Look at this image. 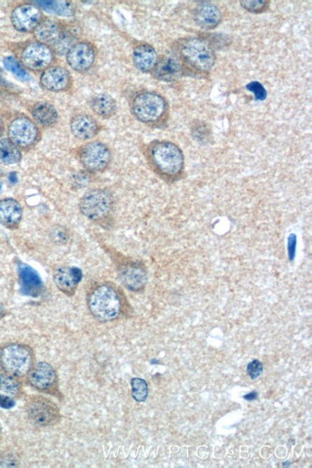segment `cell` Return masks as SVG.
Wrapping results in <instances>:
<instances>
[{"instance_id":"7402d4cb","label":"cell","mask_w":312,"mask_h":468,"mask_svg":"<svg viewBox=\"0 0 312 468\" xmlns=\"http://www.w3.org/2000/svg\"><path fill=\"white\" fill-rule=\"evenodd\" d=\"M22 206L15 199L0 200V224L7 229H17L22 222Z\"/></svg>"},{"instance_id":"9c48e42d","label":"cell","mask_w":312,"mask_h":468,"mask_svg":"<svg viewBox=\"0 0 312 468\" xmlns=\"http://www.w3.org/2000/svg\"><path fill=\"white\" fill-rule=\"evenodd\" d=\"M70 36L72 35L68 33L67 27L61 22L53 18H46L34 31L36 41L52 47L56 54L58 51L67 52L70 48L67 44L72 41Z\"/></svg>"},{"instance_id":"9a60e30c","label":"cell","mask_w":312,"mask_h":468,"mask_svg":"<svg viewBox=\"0 0 312 468\" xmlns=\"http://www.w3.org/2000/svg\"><path fill=\"white\" fill-rule=\"evenodd\" d=\"M27 376L30 385L38 391L51 393L52 389L57 388L56 371L48 363L41 362L33 366Z\"/></svg>"},{"instance_id":"603a6c76","label":"cell","mask_w":312,"mask_h":468,"mask_svg":"<svg viewBox=\"0 0 312 468\" xmlns=\"http://www.w3.org/2000/svg\"><path fill=\"white\" fill-rule=\"evenodd\" d=\"M30 112L34 121L41 127H52L59 121V112L48 102H37Z\"/></svg>"},{"instance_id":"f35d334b","label":"cell","mask_w":312,"mask_h":468,"mask_svg":"<svg viewBox=\"0 0 312 468\" xmlns=\"http://www.w3.org/2000/svg\"><path fill=\"white\" fill-rule=\"evenodd\" d=\"M0 432H1V425H0Z\"/></svg>"},{"instance_id":"cb8c5ba5","label":"cell","mask_w":312,"mask_h":468,"mask_svg":"<svg viewBox=\"0 0 312 468\" xmlns=\"http://www.w3.org/2000/svg\"><path fill=\"white\" fill-rule=\"evenodd\" d=\"M89 106L97 116L104 119H111L117 111V101L107 93H98L91 96Z\"/></svg>"},{"instance_id":"8fae6325","label":"cell","mask_w":312,"mask_h":468,"mask_svg":"<svg viewBox=\"0 0 312 468\" xmlns=\"http://www.w3.org/2000/svg\"><path fill=\"white\" fill-rule=\"evenodd\" d=\"M26 412L29 420L39 427L55 424L60 420L59 408L46 397L35 396L29 400Z\"/></svg>"},{"instance_id":"52a82bcc","label":"cell","mask_w":312,"mask_h":468,"mask_svg":"<svg viewBox=\"0 0 312 468\" xmlns=\"http://www.w3.org/2000/svg\"><path fill=\"white\" fill-rule=\"evenodd\" d=\"M33 352L25 345L11 344L0 350V366L8 375L22 377L33 368Z\"/></svg>"},{"instance_id":"f1b7e54d","label":"cell","mask_w":312,"mask_h":468,"mask_svg":"<svg viewBox=\"0 0 312 468\" xmlns=\"http://www.w3.org/2000/svg\"><path fill=\"white\" fill-rule=\"evenodd\" d=\"M241 7L252 14H261L269 9L268 0H242L240 2Z\"/></svg>"},{"instance_id":"83f0119b","label":"cell","mask_w":312,"mask_h":468,"mask_svg":"<svg viewBox=\"0 0 312 468\" xmlns=\"http://www.w3.org/2000/svg\"><path fill=\"white\" fill-rule=\"evenodd\" d=\"M132 387V396L136 402H145L148 397V385L145 380L141 378H133L131 380Z\"/></svg>"},{"instance_id":"d6986e66","label":"cell","mask_w":312,"mask_h":468,"mask_svg":"<svg viewBox=\"0 0 312 468\" xmlns=\"http://www.w3.org/2000/svg\"><path fill=\"white\" fill-rule=\"evenodd\" d=\"M82 278V271L76 267H61L57 269L53 276L57 288L68 297L75 295Z\"/></svg>"},{"instance_id":"836d02e7","label":"cell","mask_w":312,"mask_h":468,"mask_svg":"<svg viewBox=\"0 0 312 468\" xmlns=\"http://www.w3.org/2000/svg\"><path fill=\"white\" fill-rule=\"evenodd\" d=\"M15 401L14 399L11 397L0 396V407L4 408V409H11L14 407Z\"/></svg>"},{"instance_id":"ffe728a7","label":"cell","mask_w":312,"mask_h":468,"mask_svg":"<svg viewBox=\"0 0 312 468\" xmlns=\"http://www.w3.org/2000/svg\"><path fill=\"white\" fill-rule=\"evenodd\" d=\"M119 278L126 288L138 292L145 287L148 274L143 267L136 263H128L119 270Z\"/></svg>"},{"instance_id":"d590c367","label":"cell","mask_w":312,"mask_h":468,"mask_svg":"<svg viewBox=\"0 0 312 468\" xmlns=\"http://www.w3.org/2000/svg\"><path fill=\"white\" fill-rule=\"evenodd\" d=\"M5 315H6V310H5L4 303L0 302V320H1V319H4L5 317Z\"/></svg>"},{"instance_id":"484cf974","label":"cell","mask_w":312,"mask_h":468,"mask_svg":"<svg viewBox=\"0 0 312 468\" xmlns=\"http://www.w3.org/2000/svg\"><path fill=\"white\" fill-rule=\"evenodd\" d=\"M22 158V151L14 142L8 138H0V161L8 166H13L20 162Z\"/></svg>"},{"instance_id":"4dcf8cb0","label":"cell","mask_w":312,"mask_h":468,"mask_svg":"<svg viewBox=\"0 0 312 468\" xmlns=\"http://www.w3.org/2000/svg\"><path fill=\"white\" fill-rule=\"evenodd\" d=\"M40 6L44 7V9L48 10V11L56 13V14L63 15H72V9L70 7V5L67 2H39Z\"/></svg>"},{"instance_id":"8992f818","label":"cell","mask_w":312,"mask_h":468,"mask_svg":"<svg viewBox=\"0 0 312 468\" xmlns=\"http://www.w3.org/2000/svg\"><path fill=\"white\" fill-rule=\"evenodd\" d=\"M76 156L89 173H102L111 166L112 154L109 146L98 140H91L76 149Z\"/></svg>"},{"instance_id":"7c38bea8","label":"cell","mask_w":312,"mask_h":468,"mask_svg":"<svg viewBox=\"0 0 312 468\" xmlns=\"http://www.w3.org/2000/svg\"><path fill=\"white\" fill-rule=\"evenodd\" d=\"M97 51L91 41H79L73 44L65 53L68 67L78 73H86L96 64Z\"/></svg>"},{"instance_id":"e575fe53","label":"cell","mask_w":312,"mask_h":468,"mask_svg":"<svg viewBox=\"0 0 312 468\" xmlns=\"http://www.w3.org/2000/svg\"><path fill=\"white\" fill-rule=\"evenodd\" d=\"M256 397H258V393L256 392H252V393L243 396V399L248 400V401H253V400L256 399Z\"/></svg>"},{"instance_id":"f546056e","label":"cell","mask_w":312,"mask_h":468,"mask_svg":"<svg viewBox=\"0 0 312 468\" xmlns=\"http://www.w3.org/2000/svg\"><path fill=\"white\" fill-rule=\"evenodd\" d=\"M5 67L10 72H12L15 77L18 78L22 81H28L29 75L25 67H22V65L20 64V62H18L17 59L13 58V57H7L4 60Z\"/></svg>"},{"instance_id":"d4e9b609","label":"cell","mask_w":312,"mask_h":468,"mask_svg":"<svg viewBox=\"0 0 312 468\" xmlns=\"http://www.w3.org/2000/svg\"><path fill=\"white\" fill-rule=\"evenodd\" d=\"M20 283L22 291L31 297H38L43 290V282L38 274L29 266L22 265L20 269Z\"/></svg>"},{"instance_id":"44dd1931","label":"cell","mask_w":312,"mask_h":468,"mask_svg":"<svg viewBox=\"0 0 312 468\" xmlns=\"http://www.w3.org/2000/svg\"><path fill=\"white\" fill-rule=\"evenodd\" d=\"M159 56L153 46L141 43L134 47L133 62L136 69L143 73H151L156 67Z\"/></svg>"},{"instance_id":"6da1fadb","label":"cell","mask_w":312,"mask_h":468,"mask_svg":"<svg viewBox=\"0 0 312 468\" xmlns=\"http://www.w3.org/2000/svg\"><path fill=\"white\" fill-rule=\"evenodd\" d=\"M173 53L183 69V74L204 78L216 65V53L209 41L196 36H185L174 41Z\"/></svg>"},{"instance_id":"ba28073f","label":"cell","mask_w":312,"mask_h":468,"mask_svg":"<svg viewBox=\"0 0 312 468\" xmlns=\"http://www.w3.org/2000/svg\"><path fill=\"white\" fill-rule=\"evenodd\" d=\"M56 56L52 47L38 41H30L20 51V64L30 72H43L54 65Z\"/></svg>"},{"instance_id":"1f68e13d","label":"cell","mask_w":312,"mask_h":468,"mask_svg":"<svg viewBox=\"0 0 312 468\" xmlns=\"http://www.w3.org/2000/svg\"><path fill=\"white\" fill-rule=\"evenodd\" d=\"M246 88H247L248 91H250L251 93H254L256 100H266L267 91L261 83L256 82V81H254V82L249 83L248 85L246 86Z\"/></svg>"},{"instance_id":"4316f807","label":"cell","mask_w":312,"mask_h":468,"mask_svg":"<svg viewBox=\"0 0 312 468\" xmlns=\"http://www.w3.org/2000/svg\"><path fill=\"white\" fill-rule=\"evenodd\" d=\"M22 391V385L15 376L8 375H0V396L15 399L20 396Z\"/></svg>"},{"instance_id":"74e56055","label":"cell","mask_w":312,"mask_h":468,"mask_svg":"<svg viewBox=\"0 0 312 468\" xmlns=\"http://www.w3.org/2000/svg\"><path fill=\"white\" fill-rule=\"evenodd\" d=\"M1 189H2V184L1 182H0V192H1Z\"/></svg>"},{"instance_id":"5b68a950","label":"cell","mask_w":312,"mask_h":468,"mask_svg":"<svg viewBox=\"0 0 312 468\" xmlns=\"http://www.w3.org/2000/svg\"><path fill=\"white\" fill-rule=\"evenodd\" d=\"M114 208V196L106 188L86 191L79 201L80 213L94 224L104 227L111 224Z\"/></svg>"},{"instance_id":"277c9868","label":"cell","mask_w":312,"mask_h":468,"mask_svg":"<svg viewBox=\"0 0 312 468\" xmlns=\"http://www.w3.org/2000/svg\"><path fill=\"white\" fill-rule=\"evenodd\" d=\"M86 305L93 317L101 323L117 320L123 310L122 295L108 283L97 285L91 289L86 297Z\"/></svg>"},{"instance_id":"5bb4252c","label":"cell","mask_w":312,"mask_h":468,"mask_svg":"<svg viewBox=\"0 0 312 468\" xmlns=\"http://www.w3.org/2000/svg\"><path fill=\"white\" fill-rule=\"evenodd\" d=\"M41 87L51 93H67L72 90L73 78L67 67L54 65L41 72Z\"/></svg>"},{"instance_id":"ac0fdd59","label":"cell","mask_w":312,"mask_h":468,"mask_svg":"<svg viewBox=\"0 0 312 468\" xmlns=\"http://www.w3.org/2000/svg\"><path fill=\"white\" fill-rule=\"evenodd\" d=\"M155 79L164 83L175 82L183 75V69L179 60L174 56L159 57L156 67L151 72Z\"/></svg>"},{"instance_id":"2e32d148","label":"cell","mask_w":312,"mask_h":468,"mask_svg":"<svg viewBox=\"0 0 312 468\" xmlns=\"http://www.w3.org/2000/svg\"><path fill=\"white\" fill-rule=\"evenodd\" d=\"M73 137L81 141H91L100 133L101 125L91 114H77L70 122Z\"/></svg>"},{"instance_id":"4fadbf2b","label":"cell","mask_w":312,"mask_h":468,"mask_svg":"<svg viewBox=\"0 0 312 468\" xmlns=\"http://www.w3.org/2000/svg\"><path fill=\"white\" fill-rule=\"evenodd\" d=\"M44 20L40 7L34 4H22L15 7L11 15V22L15 30L22 33H34Z\"/></svg>"},{"instance_id":"3957f363","label":"cell","mask_w":312,"mask_h":468,"mask_svg":"<svg viewBox=\"0 0 312 468\" xmlns=\"http://www.w3.org/2000/svg\"><path fill=\"white\" fill-rule=\"evenodd\" d=\"M130 111L138 122L148 126L158 127L164 125L169 119V104L162 94L155 91H138L131 98Z\"/></svg>"},{"instance_id":"8d00e7d4","label":"cell","mask_w":312,"mask_h":468,"mask_svg":"<svg viewBox=\"0 0 312 468\" xmlns=\"http://www.w3.org/2000/svg\"><path fill=\"white\" fill-rule=\"evenodd\" d=\"M2 132H4V122H2V119H0V135H1Z\"/></svg>"},{"instance_id":"7a4b0ae2","label":"cell","mask_w":312,"mask_h":468,"mask_svg":"<svg viewBox=\"0 0 312 468\" xmlns=\"http://www.w3.org/2000/svg\"><path fill=\"white\" fill-rule=\"evenodd\" d=\"M143 155L157 176L167 182L182 179L185 172V156L182 149L169 140H154L144 146Z\"/></svg>"},{"instance_id":"e0dca14e","label":"cell","mask_w":312,"mask_h":468,"mask_svg":"<svg viewBox=\"0 0 312 468\" xmlns=\"http://www.w3.org/2000/svg\"><path fill=\"white\" fill-rule=\"evenodd\" d=\"M193 18L194 22L204 30L216 29L223 20L221 10L211 2H203L194 8Z\"/></svg>"},{"instance_id":"30bf717a","label":"cell","mask_w":312,"mask_h":468,"mask_svg":"<svg viewBox=\"0 0 312 468\" xmlns=\"http://www.w3.org/2000/svg\"><path fill=\"white\" fill-rule=\"evenodd\" d=\"M8 138L20 149H31L41 140V129L33 119L18 116L8 126Z\"/></svg>"},{"instance_id":"d6a6232c","label":"cell","mask_w":312,"mask_h":468,"mask_svg":"<svg viewBox=\"0 0 312 468\" xmlns=\"http://www.w3.org/2000/svg\"><path fill=\"white\" fill-rule=\"evenodd\" d=\"M262 371H264V365L261 361L253 360L249 363L247 368H246V373L250 376L252 380H256L261 376Z\"/></svg>"}]
</instances>
